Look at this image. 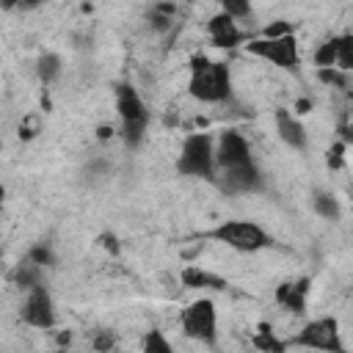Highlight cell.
<instances>
[{
  "instance_id": "6da1fadb",
  "label": "cell",
  "mask_w": 353,
  "mask_h": 353,
  "mask_svg": "<svg viewBox=\"0 0 353 353\" xmlns=\"http://www.w3.org/2000/svg\"><path fill=\"white\" fill-rule=\"evenodd\" d=\"M188 94L204 105H223L232 99V72L229 63L212 61L207 55L190 58L188 74Z\"/></svg>"
},
{
  "instance_id": "7a4b0ae2",
  "label": "cell",
  "mask_w": 353,
  "mask_h": 353,
  "mask_svg": "<svg viewBox=\"0 0 353 353\" xmlns=\"http://www.w3.org/2000/svg\"><path fill=\"white\" fill-rule=\"evenodd\" d=\"M116 113H119V135L121 141L135 149L152 121V110L146 105V99L141 97V91L132 83H116Z\"/></svg>"
},
{
  "instance_id": "3957f363",
  "label": "cell",
  "mask_w": 353,
  "mask_h": 353,
  "mask_svg": "<svg viewBox=\"0 0 353 353\" xmlns=\"http://www.w3.org/2000/svg\"><path fill=\"white\" fill-rule=\"evenodd\" d=\"M176 174L188 179H207L212 182L218 174L215 157V138L210 132H190L176 154Z\"/></svg>"
},
{
  "instance_id": "277c9868",
  "label": "cell",
  "mask_w": 353,
  "mask_h": 353,
  "mask_svg": "<svg viewBox=\"0 0 353 353\" xmlns=\"http://www.w3.org/2000/svg\"><path fill=\"white\" fill-rule=\"evenodd\" d=\"M215 243L237 251V254H256L262 248H268L273 240L270 234L265 232V226H259L256 221H248V218H229V221H221L215 229H210V234Z\"/></svg>"
},
{
  "instance_id": "5b68a950",
  "label": "cell",
  "mask_w": 353,
  "mask_h": 353,
  "mask_svg": "<svg viewBox=\"0 0 353 353\" xmlns=\"http://www.w3.org/2000/svg\"><path fill=\"white\" fill-rule=\"evenodd\" d=\"M179 325H182V334L188 339L212 347L218 342V309H215V301L212 298L190 301L179 314Z\"/></svg>"
},
{
  "instance_id": "8992f818",
  "label": "cell",
  "mask_w": 353,
  "mask_h": 353,
  "mask_svg": "<svg viewBox=\"0 0 353 353\" xmlns=\"http://www.w3.org/2000/svg\"><path fill=\"white\" fill-rule=\"evenodd\" d=\"M292 345L306 347V350H314V353H347V350H345V339H342L339 320L331 317V314H323V317L309 320V323L292 336Z\"/></svg>"
},
{
  "instance_id": "52a82bcc",
  "label": "cell",
  "mask_w": 353,
  "mask_h": 353,
  "mask_svg": "<svg viewBox=\"0 0 353 353\" xmlns=\"http://www.w3.org/2000/svg\"><path fill=\"white\" fill-rule=\"evenodd\" d=\"M245 52H251V55H256V58H262L279 69H298V63H301V47H298L295 33L276 36V39H268V36L248 39Z\"/></svg>"
},
{
  "instance_id": "ba28073f",
  "label": "cell",
  "mask_w": 353,
  "mask_h": 353,
  "mask_svg": "<svg viewBox=\"0 0 353 353\" xmlns=\"http://www.w3.org/2000/svg\"><path fill=\"white\" fill-rule=\"evenodd\" d=\"M19 320L39 331H50L55 325L58 314H55V301H52V292L47 290V284H39L25 292V301L19 306Z\"/></svg>"
},
{
  "instance_id": "9c48e42d",
  "label": "cell",
  "mask_w": 353,
  "mask_h": 353,
  "mask_svg": "<svg viewBox=\"0 0 353 353\" xmlns=\"http://www.w3.org/2000/svg\"><path fill=\"white\" fill-rule=\"evenodd\" d=\"M212 182L223 196H248V193H256L262 188V171H259L256 163L237 165V168H223V171L215 174Z\"/></svg>"
},
{
  "instance_id": "30bf717a",
  "label": "cell",
  "mask_w": 353,
  "mask_h": 353,
  "mask_svg": "<svg viewBox=\"0 0 353 353\" xmlns=\"http://www.w3.org/2000/svg\"><path fill=\"white\" fill-rule=\"evenodd\" d=\"M215 157H218V171L256 163L248 138L243 132H237V130H223L215 138Z\"/></svg>"
},
{
  "instance_id": "8fae6325",
  "label": "cell",
  "mask_w": 353,
  "mask_h": 353,
  "mask_svg": "<svg viewBox=\"0 0 353 353\" xmlns=\"http://www.w3.org/2000/svg\"><path fill=\"white\" fill-rule=\"evenodd\" d=\"M273 121H276L279 141H281L287 149H295V152H306V149H309V132H306L303 121H301L292 110L279 108L276 116H273Z\"/></svg>"
},
{
  "instance_id": "7c38bea8",
  "label": "cell",
  "mask_w": 353,
  "mask_h": 353,
  "mask_svg": "<svg viewBox=\"0 0 353 353\" xmlns=\"http://www.w3.org/2000/svg\"><path fill=\"white\" fill-rule=\"evenodd\" d=\"M207 36H210V41H212L215 47H221V50H234V47H240L243 39H245V33L240 30V25H237L229 14H223V11H218V14L210 17V22H207Z\"/></svg>"
},
{
  "instance_id": "4fadbf2b",
  "label": "cell",
  "mask_w": 353,
  "mask_h": 353,
  "mask_svg": "<svg viewBox=\"0 0 353 353\" xmlns=\"http://www.w3.org/2000/svg\"><path fill=\"white\" fill-rule=\"evenodd\" d=\"M306 301H309V279H298V281H281L276 287V303L292 314H303L306 312Z\"/></svg>"
},
{
  "instance_id": "5bb4252c",
  "label": "cell",
  "mask_w": 353,
  "mask_h": 353,
  "mask_svg": "<svg viewBox=\"0 0 353 353\" xmlns=\"http://www.w3.org/2000/svg\"><path fill=\"white\" fill-rule=\"evenodd\" d=\"M309 204H312L314 215H320L323 221H339V215H342V204H339L336 193L328 188H312Z\"/></svg>"
},
{
  "instance_id": "9a60e30c",
  "label": "cell",
  "mask_w": 353,
  "mask_h": 353,
  "mask_svg": "<svg viewBox=\"0 0 353 353\" xmlns=\"http://www.w3.org/2000/svg\"><path fill=\"white\" fill-rule=\"evenodd\" d=\"M61 72H63V61H61L58 52H50L47 50V52L39 55V61H36V77H39L41 85H52L61 77Z\"/></svg>"
},
{
  "instance_id": "2e32d148",
  "label": "cell",
  "mask_w": 353,
  "mask_h": 353,
  "mask_svg": "<svg viewBox=\"0 0 353 353\" xmlns=\"http://www.w3.org/2000/svg\"><path fill=\"white\" fill-rule=\"evenodd\" d=\"M14 284L19 287V290H33V287H39V284H44V276H41V268L39 265H33L30 259H25V262H19L17 268H14Z\"/></svg>"
},
{
  "instance_id": "e0dca14e",
  "label": "cell",
  "mask_w": 353,
  "mask_h": 353,
  "mask_svg": "<svg viewBox=\"0 0 353 353\" xmlns=\"http://www.w3.org/2000/svg\"><path fill=\"white\" fill-rule=\"evenodd\" d=\"M336 52H339V36H328L323 44H317L312 61L317 69H336Z\"/></svg>"
},
{
  "instance_id": "ac0fdd59",
  "label": "cell",
  "mask_w": 353,
  "mask_h": 353,
  "mask_svg": "<svg viewBox=\"0 0 353 353\" xmlns=\"http://www.w3.org/2000/svg\"><path fill=\"white\" fill-rule=\"evenodd\" d=\"M141 353H176L171 339L160 331V328H149L143 334V342H141Z\"/></svg>"
},
{
  "instance_id": "d6986e66",
  "label": "cell",
  "mask_w": 353,
  "mask_h": 353,
  "mask_svg": "<svg viewBox=\"0 0 353 353\" xmlns=\"http://www.w3.org/2000/svg\"><path fill=\"white\" fill-rule=\"evenodd\" d=\"M174 17H176V6H174V3H157V6L149 11V22H152V28H154L157 33L168 30V28L174 25Z\"/></svg>"
},
{
  "instance_id": "ffe728a7",
  "label": "cell",
  "mask_w": 353,
  "mask_h": 353,
  "mask_svg": "<svg viewBox=\"0 0 353 353\" xmlns=\"http://www.w3.org/2000/svg\"><path fill=\"white\" fill-rule=\"evenodd\" d=\"M254 345H256L259 353H281V350H284V342L273 334L270 325H259V328H256V334H254Z\"/></svg>"
},
{
  "instance_id": "44dd1931",
  "label": "cell",
  "mask_w": 353,
  "mask_h": 353,
  "mask_svg": "<svg viewBox=\"0 0 353 353\" xmlns=\"http://www.w3.org/2000/svg\"><path fill=\"white\" fill-rule=\"evenodd\" d=\"M336 69L350 74L353 72V33H339V52H336Z\"/></svg>"
},
{
  "instance_id": "7402d4cb",
  "label": "cell",
  "mask_w": 353,
  "mask_h": 353,
  "mask_svg": "<svg viewBox=\"0 0 353 353\" xmlns=\"http://www.w3.org/2000/svg\"><path fill=\"white\" fill-rule=\"evenodd\" d=\"M221 11L229 14L237 25H240V22H248V19L254 17V8H251L248 0H223V3H221Z\"/></svg>"
},
{
  "instance_id": "603a6c76",
  "label": "cell",
  "mask_w": 353,
  "mask_h": 353,
  "mask_svg": "<svg viewBox=\"0 0 353 353\" xmlns=\"http://www.w3.org/2000/svg\"><path fill=\"white\" fill-rule=\"evenodd\" d=\"M182 281L188 284V287H223V279H218V276H210V273H204V270H196V268H188L185 273H182Z\"/></svg>"
},
{
  "instance_id": "cb8c5ba5",
  "label": "cell",
  "mask_w": 353,
  "mask_h": 353,
  "mask_svg": "<svg viewBox=\"0 0 353 353\" xmlns=\"http://www.w3.org/2000/svg\"><path fill=\"white\" fill-rule=\"evenodd\" d=\"M28 259H30L33 265H39V268H50V265L55 262V254H52V248H50L47 243H36V245L28 251Z\"/></svg>"
},
{
  "instance_id": "d4e9b609",
  "label": "cell",
  "mask_w": 353,
  "mask_h": 353,
  "mask_svg": "<svg viewBox=\"0 0 353 353\" xmlns=\"http://www.w3.org/2000/svg\"><path fill=\"white\" fill-rule=\"evenodd\" d=\"M317 77H320L325 85H339V88L347 85V74L339 72V69H317Z\"/></svg>"
},
{
  "instance_id": "484cf974",
  "label": "cell",
  "mask_w": 353,
  "mask_h": 353,
  "mask_svg": "<svg viewBox=\"0 0 353 353\" xmlns=\"http://www.w3.org/2000/svg\"><path fill=\"white\" fill-rule=\"evenodd\" d=\"M94 347H97V350H105V353H110V347H113V334H110V331H102V334H97V336H94Z\"/></svg>"
},
{
  "instance_id": "4316f807",
  "label": "cell",
  "mask_w": 353,
  "mask_h": 353,
  "mask_svg": "<svg viewBox=\"0 0 353 353\" xmlns=\"http://www.w3.org/2000/svg\"><path fill=\"white\" fill-rule=\"evenodd\" d=\"M342 152H345V143L339 141V143L334 146V152H328V165H339V163H342Z\"/></svg>"
},
{
  "instance_id": "83f0119b",
  "label": "cell",
  "mask_w": 353,
  "mask_h": 353,
  "mask_svg": "<svg viewBox=\"0 0 353 353\" xmlns=\"http://www.w3.org/2000/svg\"><path fill=\"white\" fill-rule=\"evenodd\" d=\"M339 141L345 146H353V124H342L339 127Z\"/></svg>"
},
{
  "instance_id": "f1b7e54d",
  "label": "cell",
  "mask_w": 353,
  "mask_h": 353,
  "mask_svg": "<svg viewBox=\"0 0 353 353\" xmlns=\"http://www.w3.org/2000/svg\"><path fill=\"white\" fill-rule=\"evenodd\" d=\"M110 135H113V127H108V124H102V127H99V138L105 141V138H110Z\"/></svg>"
},
{
  "instance_id": "f546056e",
  "label": "cell",
  "mask_w": 353,
  "mask_h": 353,
  "mask_svg": "<svg viewBox=\"0 0 353 353\" xmlns=\"http://www.w3.org/2000/svg\"><path fill=\"white\" fill-rule=\"evenodd\" d=\"M58 353H63V350H58Z\"/></svg>"
}]
</instances>
